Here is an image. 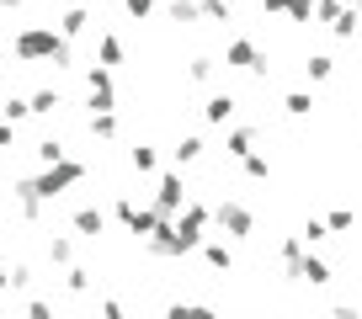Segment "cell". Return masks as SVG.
<instances>
[{"instance_id":"f1b7e54d","label":"cell","mask_w":362,"mask_h":319,"mask_svg":"<svg viewBox=\"0 0 362 319\" xmlns=\"http://www.w3.org/2000/svg\"><path fill=\"white\" fill-rule=\"evenodd\" d=\"M128 165H134L139 176H149V171H155V149H149V144H134V149H128Z\"/></svg>"},{"instance_id":"f546056e","label":"cell","mask_w":362,"mask_h":319,"mask_svg":"<svg viewBox=\"0 0 362 319\" xmlns=\"http://www.w3.org/2000/svg\"><path fill=\"white\" fill-rule=\"evenodd\" d=\"M6 287H16V293H27V287H33V266H27V261L6 266Z\"/></svg>"},{"instance_id":"d6986e66","label":"cell","mask_w":362,"mask_h":319,"mask_svg":"<svg viewBox=\"0 0 362 319\" xmlns=\"http://www.w3.org/2000/svg\"><path fill=\"white\" fill-rule=\"evenodd\" d=\"M165 11H170L176 27H197V22H203V6H197V0H170Z\"/></svg>"},{"instance_id":"ee69618b","label":"cell","mask_w":362,"mask_h":319,"mask_svg":"<svg viewBox=\"0 0 362 319\" xmlns=\"http://www.w3.org/2000/svg\"><path fill=\"white\" fill-rule=\"evenodd\" d=\"M0 11H22V0H0Z\"/></svg>"},{"instance_id":"b9f144b4","label":"cell","mask_w":362,"mask_h":319,"mask_svg":"<svg viewBox=\"0 0 362 319\" xmlns=\"http://www.w3.org/2000/svg\"><path fill=\"white\" fill-rule=\"evenodd\" d=\"M330 319H362V314H357L351 303H341V308H330Z\"/></svg>"},{"instance_id":"9c48e42d","label":"cell","mask_w":362,"mask_h":319,"mask_svg":"<svg viewBox=\"0 0 362 319\" xmlns=\"http://www.w3.org/2000/svg\"><path fill=\"white\" fill-rule=\"evenodd\" d=\"M235 96H229V91H218V96H208V102H203V123L208 128H229V123H235Z\"/></svg>"},{"instance_id":"5b68a950","label":"cell","mask_w":362,"mask_h":319,"mask_svg":"<svg viewBox=\"0 0 362 319\" xmlns=\"http://www.w3.org/2000/svg\"><path fill=\"white\" fill-rule=\"evenodd\" d=\"M187 203H192V197H187V181H181V171H165V176L155 181V213H160V218H176Z\"/></svg>"},{"instance_id":"e0dca14e","label":"cell","mask_w":362,"mask_h":319,"mask_svg":"<svg viewBox=\"0 0 362 319\" xmlns=\"http://www.w3.org/2000/svg\"><path fill=\"white\" fill-rule=\"evenodd\" d=\"M203 261L214 266V272H229V266H235V251H229L224 239H203Z\"/></svg>"},{"instance_id":"f6af8a7d","label":"cell","mask_w":362,"mask_h":319,"mask_svg":"<svg viewBox=\"0 0 362 319\" xmlns=\"http://www.w3.org/2000/svg\"><path fill=\"white\" fill-rule=\"evenodd\" d=\"M0 293H6V261H0Z\"/></svg>"},{"instance_id":"836d02e7","label":"cell","mask_w":362,"mask_h":319,"mask_svg":"<svg viewBox=\"0 0 362 319\" xmlns=\"http://www.w3.org/2000/svg\"><path fill=\"white\" fill-rule=\"evenodd\" d=\"M288 22H315V0H288Z\"/></svg>"},{"instance_id":"4316f807","label":"cell","mask_w":362,"mask_h":319,"mask_svg":"<svg viewBox=\"0 0 362 319\" xmlns=\"http://www.w3.org/2000/svg\"><path fill=\"white\" fill-rule=\"evenodd\" d=\"M214 69H218V59H208V54H192V64H187V80H214Z\"/></svg>"},{"instance_id":"277c9868","label":"cell","mask_w":362,"mask_h":319,"mask_svg":"<svg viewBox=\"0 0 362 319\" xmlns=\"http://www.w3.org/2000/svg\"><path fill=\"white\" fill-rule=\"evenodd\" d=\"M214 224L224 229V239H250L256 234V213H250L245 203H235V197H224V203L214 207Z\"/></svg>"},{"instance_id":"60d3db41","label":"cell","mask_w":362,"mask_h":319,"mask_svg":"<svg viewBox=\"0 0 362 319\" xmlns=\"http://www.w3.org/2000/svg\"><path fill=\"white\" fill-rule=\"evenodd\" d=\"M0 149H16V128L6 123V117H0Z\"/></svg>"},{"instance_id":"ba28073f","label":"cell","mask_w":362,"mask_h":319,"mask_svg":"<svg viewBox=\"0 0 362 319\" xmlns=\"http://www.w3.org/2000/svg\"><path fill=\"white\" fill-rule=\"evenodd\" d=\"M224 64L229 69H250V75H267V54H261L250 37H229L224 43Z\"/></svg>"},{"instance_id":"7dc6e473","label":"cell","mask_w":362,"mask_h":319,"mask_svg":"<svg viewBox=\"0 0 362 319\" xmlns=\"http://www.w3.org/2000/svg\"><path fill=\"white\" fill-rule=\"evenodd\" d=\"M357 54H362V37H357Z\"/></svg>"},{"instance_id":"d6a6232c","label":"cell","mask_w":362,"mask_h":319,"mask_svg":"<svg viewBox=\"0 0 362 319\" xmlns=\"http://www.w3.org/2000/svg\"><path fill=\"white\" fill-rule=\"evenodd\" d=\"M298 239L304 245H320V239H330V229H325V218H309L304 229H298Z\"/></svg>"},{"instance_id":"ab89813d","label":"cell","mask_w":362,"mask_h":319,"mask_svg":"<svg viewBox=\"0 0 362 319\" xmlns=\"http://www.w3.org/2000/svg\"><path fill=\"white\" fill-rule=\"evenodd\" d=\"M102 319H128V314H123V303H117V298H102Z\"/></svg>"},{"instance_id":"74e56055","label":"cell","mask_w":362,"mask_h":319,"mask_svg":"<svg viewBox=\"0 0 362 319\" xmlns=\"http://www.w3.org/2000/svg\"><path fill=\"white\" fill-rule=\"evenodd\" d=\"M27 319H54V303H48V298H33V303H27Z\"/></svg>"},{"instance_id":"8d00e7d4","label":"cell","mask_w":362,"mask_h":319,"mask_svg":"<svg viewBox=\"0 0 362 319\" xmlns=\"http://www.w3.org/2000/svg\"><path fill=\"white\" fill-rule=\"evenodd\" d=\"M325 229H330V234H341V229H351V207H336V213L325 218Z\"/></svg>"},{"instance_id":"8fae6325","label":"cell","mask_w":362,"mask_h":319,"mask_svg":"<svg viewBox=\"0 0 362 319\" xmlns=\"http://www.w3.org/2000/svg\"><path fill=\"white\" fill-rule=\"evenodd\" d=\"M69 229H75V234H86V239H96V234L107 229V213H102V207H75Z\"/></svg>"},{"instance_id":"7c38bea8","label":"cell","mask_w":362,"mask_h":319,"mask_svg":"<svg viewBox=\"0 0 362 319\" xmlns=\"http://www.w3.org/2000/svg\"><path fill=\"white\" fill-rule=\"evenodd\" d=\"M330 37H336V43H357L362 37V16L351 11V6H341V16L330 22Z\"/></svg>"},{"instance_id":"1f68e13d","label":"cell","mask_w":362,"mask_h":319,"mask_svg":"<svg viewBox=\"0 0 362 319\" xmlns=\"http://www.w3.org/2000/svg\"><path fill=\"white\" fill-rule=\"evenodd\" d=\"M240 165H245V176H250V181H267V176H272L267 155H245V160H240Z\"/></svg>"},{"instance_id":"7402d4cb","label":"cell","mask_w":362,"mask_h":319,"mask_svg":"<svg viewBox=\"0 0 362 319\" xmlns=\"http://www.w3.org/2000/svg\"><path fill=\"white\" fill-rule=\"evenodd\" d=\"M203 138H197V133H187V138H181V144H176V171H181V165H192V160H203Z\"/></svg>"},{"instance_id":"8992f818","label":"cell","mask_w":362,"mask_h":319,"mask_svg":"<svg viewBox=\"0 0 362 319\" xmlns=\"http://www.w3.org/2000/svg\"><path fill=\"white\" fill-rule=\"evenodd\" d=\"M117 224H123L128 229V234H139V239H149V234H155V224H160V213H155V207H139L134 203V197H117Z\"/></svg>"},{"instance_id":"44dd1931","label":"cell","mask_w":362,"mask_h":319,"mask_svg":"<svg viewBox=\"0 0 362 319\" xmlns=\"http://www.w3.org/2000/svg\"><path fill=\"white\" fill-rule=\"evenodd\" d=\"M0 117H6V123H11V128L22 123V117H33V107H27V96H16V91H11V96H0Z\"/></svg>"},{"instance_id":"e575fe53","label":"cell","mask_w":362,"mask_h":319,"mask_svg":"<svg viewBox=\"0 0 362 319\" xmlns=\"http://www.w3.org/2000/svg\"><path fill=\"white\" fill-rule=\"evenodd\" d=\"M203 6V22H229V0H197Z\"/></svg>"},{"instance_id":"cb8c5ba5","label":"cell","mask_w":362,"mask_h":319,"mask_svg":"<svg viewBox=\"0 0 362 319\" xmlns=\"http://www.w3.org/2000/svg\"><path fill=\"white\" fill-rule=\"evenodd\" d=\"M304 75H309V80H315V85H320V80H330V75H336V59H330V54H309Z\"/></svg>"},{"instance_id":"ac0fdd59","label":"cell","mask_w":362,"mask_h":319,"mask_svg":"<svg viewBox=\"0 0 362 319\" xmlns=\"http://www.w3.org/2000/svg\"><path fill=\"white\" fill-rule=\"evenodd\" d=\"M33 155H37V165L48 171V165H59V160H69V149H64V138H37Z\"/></svg>"},{"instance_id":"83f0119b","label":"cell","mask_w":362,"mask_h":319,"mask_svg":"<svg viewBox=\"0 0 362 319\" xmlns=\"http://www.w3.org/2000/svg\"><path fill=\"white\" fill-rule=\"evenodd\" d=\"M48 261H54V266H75V245H69L64 234L48 239Z\"/></svg>"},{"instance_id":"f35d334b","label":"cell","mask_w":362,"mask_h":319,"mask_svg":"<svg viewBox=\"0 0 362 319\" xmlns=\"http://www.w3.org/2000/svg\"><path fill=\"white\" fill-rule=\"evenodd\" d=\"M123 6H128V16H134V22H144V16L155 11V0H123Z\"/></svg>"},{"instance_id":"484cf974","label":"cell","mask_w":362,"mask_h":319,"mask_svg":"<svg viewBox=\"0 0 362 319\" xmlns=\"http://www.w3.org/2000/svg\"><path fill=\"white\" fill-rule=\"evenodd\" d=\"M165 319H218V314H214L208 303H170Z\"/></svg>"},{"instance_id":"bcb514c9","label":"cell","mask_w":362,"mask_h":319,"mask_svg":"<svg viewBox=\"0 0 362 319\" xmlns=\"http://www.w3.org/2000/svg\"><path fill=\"white\" fill-rule=\"evenodd\" d=\"M351 11H357V16H362V0H351Z\"/></svg>"},{"instance_id":"603a6c76","label":"cell","mask_w":362,"mask_h":319,"mask_svg":"<svg viewBox=\"0 0 362 319\" xmlns=\"http://www.w3.org/2000/svg\"><path fill=\"white\" fill-rule=\"evenodd\" d=\"M277 255H283V272L293 277V272H298V261H304V239H298V234H288V239H283V251H277Z\"/></svg>"},{"instance_id":"4fadbf2b","label":"cell","mask_w":362,"mask_h":319,"mask_svg":"<svg viewBox=\"0 0 362 319\" xmlns=\"http://www.w3.org/2000/svg\"><path fill=\"white\" fill-rule=\"evenodd\" d=\"M224 155H229V160H245V155H256V128H229V138H224Z\"/></svg>"},{"instance_id":"2e32d148","label":"cell","mask_w":362,"mask_h":319,"mask_svg":"<svg viewBox=\"0 0 362 319\" xmlns=\"http://www.w3.org/2000/svg\"><path fill=\"white\" fill-rule=\"evenodd\" d=\"M96 64H102V69L123 64V37H112V32H102V37H96Z\"/></svg>"},{"instance_id":"4dcf8cb0","label":"cell","mask_w":362,"mask_h":319,"mask_svg":"<svg viewBox=\"0 0 362 319\" xmlns=\"http://www.w3.org/2000/svg\"><path fill=\"white\" fill-rule=\"evenodd\" d=\"M64 287L69 293H90V272L86 266H64Z\"/></svg>"},{"instance_id":"3957f363","label":"cell","mask_w":362,"mask_h":319,"mask_svg":"<svg viewBox=\"0 0 362 319\" xmlns=\"http://www.w3.org/2000/svg\"><path fill=\"white\" fill-rule=\"evenodd\" d=\"M208 224H214V207H203V203H187V207H181V213H176V245H181V255H187V251H203V229Z\"/></svg>"},{"instance_id":"7bdbcfd3","label":"cell","mask_w":362,"mask_h":319,"mask_svg":"<svg viewBox=\"0 0 362 319\" xmlns=\"http://www.w3.org/2000/svg\"><path fill=\"white\" fill-rule=\"evenodd\" d=\"M261 6H267L272 16H288V0H261Z\"/></svg>"},{"instance_id":"30bf717a","label":"cell","mask_w":362,"mask_h":319,"mask_svg":"<svg viewBox=\"0 0 362 319\" xmlns=\"http://www.w3.org/2000/svg\"><path fill=\"white\" fill-rule=\"evenodd\" d=\"M86 32H90V11H86V6H69V11L59 16V37L75 43V37H86Z\"/></svg>"},{"instance_id":"9a60e30c","label":"cell","mask_w":362,"mask_h":319,"mask_svg":"<svg viewBox=\"0 0 362 319\" xmlns=\"http://www.w3.org/2000/svg\"><path fill=\"white\" fill-rule=\"evenodd\" d=\"M293 277H298V282H309V287H325V282H330V266L320 261V255H309V251H304V261H298V272H293Z\"/></svg>"},{"instance_id":"52a82bcc","label":"cell","mask_w":362,"mask_h":319,"mask_svg":"<svg viewBox=\"0 0 362 319\" xmlns=\"http://www.w3.org/2000/svg\"><path fill=\"white\" fill-rule=\"evenodd\" d=\"M86 96H90V112H117V85H112V69L90 64V75H86Z\"/></svg>"},{"instance_id":"7a4b0ae2","label":"cell","mask_w":362,"mask_h":319,"mask_svg":"<svg viewBox=\"0 0 362 319\" xmlns=\"http://www.w3.org/2000/svg\"><path fill=\"white\" fill-rule=\"evenodd\" d=\"M11 54L22 59V64H54V69H69L75 64V43H64L59 37V27H22V32L11 37Z\"/></svg>"},{"instance_id":"ffe728a7","label":"cell","mask_w":362,"mask_h":319,"mask_svg":"<svg viewBox=\"0 0 362 319\" xmlns=\"http://www.w3.org/2000/svg\"><path fill=\"white\" fill-rule=\"evenodd\" d=\"M90 138H102V144H112L117 138V112H90Z\"/></svg>"},{"instance_id":"5bb4252c","label":"cell","mask_w":362,"mask_h":319,"mask_svg":"<svg viewBox=\"0 0 362 319\" xmlns=\"http://www.w3.org/2000/svg\"><path fill=\"white\" fill-rule=\"evenodd\" d=\"M27 107H33V117H54L59 107H64V96H59L54 85H37V91L27 96Z\"/></svg>"},{"instance_id":"d4e9b609","label":"cell","mask_w":362,"mask_h":319,"mask_svg":"<svg viewBox=\"0 0 362 319\" xmlns=\"http://www.w3.org/2000/svg\"><path fill=\"white\" fill-rule=\"evenodd\" d=\"M283 112L288 117H309V112H315V96H309V91H288L283 96Z\"/></svg>"},{"instance_id":"d590c367","label":"cell","mask_w":362,"mask_h":319,"mask_svg":"<svg viewBox=\"0 0 362 319\" xmlns=\"http://www.w3.org/2000/svg\"><path fill=\"white\" fill-rule=\"evenodd\" d=\"M336 16H341V0H315V22L320 27H330Z\"/></svg>"},{"instance_id":"6da1fadb","label":"cell","mask_w":362,"mask_h":319,"mask_svg":"<svg viewBox=\"0 0 362 319\" xmlns=\"http://www.w3.org/2000/svg\"><path fill=\"white\" fill-rule=\"evenodd\" d=\"M75 181H86V165H80V160H59V165H48V171H37V176H16V181H11V203L37 197V203L54 207Z\"/></svg>"}]
</instances>
